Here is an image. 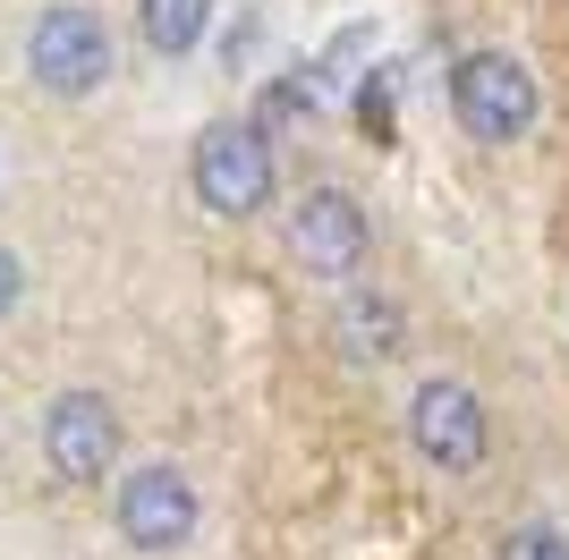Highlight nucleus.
<instances>
[{
    "instance_id": "f257e3e1",
    "label": "nucleus",
    "mask_w": 569,
    "mask_h": 560,
    "mask_svg": "<svg viewBox=\"0 0 569 560\" xmlns=\"http://www.w3.org/2000/svg\"><path fill=\"white\" fill-rule=\"evenodd\" d=\"M196 196L221 221L263 212V196H272V137H263L256 119H221V128L196 137Z\"/></svg>"
},
{
    "instance_id": "f03ea898",
    "label": "nucleus",
    "mask_w": 569,
    "mask_h": 560,
    "mask_svg": "<svg viewBox=\"0 0 569 560\" xmlns=\"http://www.w3.org/2000/svg\"><path fill=\"white\" fill-rule=\"evenodd\" d=\"M451 111L468 137L485 144H510L536 128V77H527V60H510V51H468L451 69Z\"/></svg>"
},
{
    "instance_id": "7ed1b4c3",
    "label": "nucleus",
    "mask_w": 569,
    "mask_h": 560,
    "mask_svg": "<svg viewBox=\"0 0 569 560\" xmlns=\"http://www.w3.org/2000/svg\"><path fill=\"white\" fill-rule=\"evenodd\" d=\"M26 77L43 93H94L102 77H111V34H102L94 9H43L34 18V34H26Z\"/></svg>"
},
{
    "instance_id": "20e7f679",
    "label": "nucleus",
    "mask_w": 569,
    "mask_h": 560,
    "mask_svg": "<svg viewBox=\"0 0 569 560\" xmlns=\"http://www.w3.org/2000/svg\"><path fill=\"white\" fill-rule=\"evenodd\" d=\"M43 459L60 467V484H102L119 459V417L102 391H60L43 417Z\"/></svg>"
},
{
    "instance_id": "39448f33",
    "label": "nucleus",
    "mask_w": 569,
    "mask_h": 560,
    "mask_svg": "<svg viewBox=\"0 0 569 560\" xmlns=\"http://www.w3.org/2000/svg\"><path fill=\"white\" fill-rule=\"evenodd\" d=\"M408 433H417V450H426L442 476H468V467L485 459V442H493L485 399H476L468 382H426V391L408 399Z\"/></svg>"
},
{
    "instance_id": "423d86ee",
    "label": "nucleus",
    "mask_w": 569,
    "mask_h": 560,
    "mask_svg": "<svg viewBox=\"0 0 569 560\" xmlns=\"http://www.w3.org/2000/svg\"><path fill=\"white\" fill-rule=\"evenodd\" d=\"M119 536L137 543V552H179L196 536V484L179 467H137L128 484H119Z\"/></svg>"
},
{
    "instance_id": "0eeeda50",
    "label": "nucleus",
    "mask_w": 569,
    "mask_h": 560,
    "mask_svg": "<svg viewBox=\"0 0 569 560\" xmlns=\"http://www.w3.org/2000/svg\"><path fill=\"white\" fill-rule=\"evenodd\" d=\"M289 247H298L315 272L349 280L357 263H366V212H357V196L349 187H307L298 212H289Z\"/></svg>"
},
{
    "instance_id": "6e6552de",
    "label": "nucleus",
    "mask_w": 569,
    "mask_h": 560,
    "mask_svg": "<svg viewBox=\"0 0 569 560\" xmlns=\"http://www.w3.org/2000/svg\"><path fill=\"white\" fill-rule=\"evenodd\" d=\"M204 18H213V0H137V26H144V43L162 51V60H179V51H196V34H204Z\"/></svg>"
},
{
    "instance_id": "1a4fd4ad",
    "label": "nucleus",
    "mask_w": 569,
    "mask_h": 560,
    "mask_svg": "<svg viewBox=\"0 0 569 560\" xmlns=\"http://www.w3.org/2000/svg\"><path fill=\"white\" fill-rule=\"evenodd\" d=\"M340 340H349L357 357H391V349H400V306L357 289V298L340 306Z\"/></svg>"
},
{
    "instance_id": "9d476101",
    "label": "nucleus",
    "mask_w": 569,
    "mask_h": 560,
    "mask_svg": "<svg viewBox=\"0 0 569 560\" xmlns=\"http://www.w3.org/2000/svg\"><path fill=\"white\" fill-rule=\"evenodd\" d=\"M501 560H569V543L552 536V527H510V536H501Z\"/></svg>"
},
{
    "instance_id": "9b49d317",
    "label": "nucleus",
    "mask_w": 569,
    "mask_h": 560,
    "mask_svg": "<svg viewBox=\"0 0 569 560\" xmlns=\"http://www.w3.org/2000/svg\"><path fill=\"white\" fill-rule=\"evenodd\" d=\"M18 298H26V263L0 247V314H18Z\"/></svg>"
}]
</instances>
